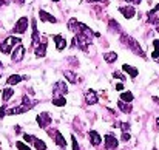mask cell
Masks as SVG:
<instances>
[{
  "label": "cell",
  "mask_w": 159,
  "mask_h": 150,
  "mask_svg": "<svg viewBox=\"0 0 159 150\" xmlns=\"http://www.w3.org/2000/svg\"><path fill=\"white\" fill-rule=\"evenodd\" d=\"M20 42H22L20 37L9 36V37H6V39L0 44V51H2L3 54H9V53H12V48H16Z\"/></svg>",
  "instance_id": "6da1fadb"
},
{
  "label": "cell",
  "mask_w": 159,
  "mask_h": 150,
  "mask_svg": "<svg viewBox=\"0 0 159 150\" xmlns=\"http://www.w3.org/2000/svg\"><path fill=\"white\" fill-rule=\"evenodd\" d=\"M120 40H122L124 44H127V45H128V48H130V50H133L136 54H139L141 57H145V53L142 51V48H141V45H139V42H138V40H134L133 37L125 36V34H122V36H120Z\"/></svg>",
  "instance_id": "7a4b0ae2"
},
{
  "label": "cell",
  "mask_w": 159,
  "mask_h": 150,
  "mask_svg": "<svg viewBox=\"0 0 159 150\" xmlns=\"http://www.w3.org/2000/svg\"><path fill=\"white\" fill-rule=\"evenodd\" d=\"M90 44H91V37H90V36H85V34H80V33L76 34L74 39H73V45L77 47V48H80V50H84V51L88 50Z\"/></svg>",
  "instance_id": "3957f363"
},
{
  "label": "cell",
  "mask_w": 159,
  "mask_h": 150,
  "mask_svg": "<svg viewBox=\"0 0 159 150\" xmlns=\"http://www.w3.org/2000/svg\"><path fill=\"white\" fill-rule=\"evenodd\" d=\"M28 17H20L17 22H16V25H14V33H17V34H23L26 30H28Z\"/></svg>",
  "instance_id": "277c9868"
},
{
  "label": "cell",
  "mask_w": 159,
  "mask_h": 150,
  "mask_svg": "<svg viewBox=\"0 0 159 150\" xmlns=\"http://www.w3.org/2000/svg\"><path fill=\"white\" fill-rule=\"evenodd\" d=\"M51 122H53V119H51L50 113L43 111V113L37 115V124H39V127H40V129H47Z\"/></svg>",
  "instance_id": "5b68a950"
},
{
  "label": "cell",
  "mask_w": 159,
  "mask_h": 150,
  "mask_svg": "<svg viewBox=\"0 0 159 150\" xmlns=\"http://www.w3.org/2000/svg\"><path fill=\"white\" fill-rule=\"evenodd\" d=\"M23 57H25V47L22 44H19L11 53V59H12V62H20Z\"/></svg>",
  "instance_id": "8992f818"
},
{
  "label": "cell",
  "mask_w": 159,
  "mask_h": 150,
  "mask_svg": "<svg viewBox=\"0 0 159 150\" xmlns=\"http://www.w3.org/2000/svg\"><path fill=\"white\" fill-rule=\"evenodd\" d=\"M53 93H54V96H65V95L68 93L66 84H65L63 81L56 82V84H54V88H53Z\"/></svg>",
  "instance_id": "52a82bcc"
},
{
  "label": "cell",
  "mask_w": 159,
  "mask_h": 150,
  "mask_svg": "<svg viewBox=\"0 0 159 150\" xmlns=\"http://www.w3.org/2000/svg\"><path fill=\"white\" fill-rule=\"evenodd\" d=\"M117 146H119V141L116 139V136L111 135V133H107L105 135V149L114 150V149H117Z\"/></svg>",
  "instance_id": "ba28073f"
},
{
  "label": "cell",
  "mask_w": 159,
  "mask_h": 150,
  "mask_svg": "<svg viewBox=\"0 0 159 150\" xmlns=\"http://www.w3.org/2000/svg\"><path fill=\"white\" fill-rule=\"evenodd\" d=\"M50 135H51V136L54 135V143H56V144H57L60 149H63V150L66 149V141H65V138L62 136V133H60L59 130H54V133L51 132Z\"/></svg>",
  "instance_id": "9c48e42d"
},
{
  "label": "cell",
  "mask_w": 159,
  "mask_h": 150,
  "mask_svg": "<svg viewBox=\"0 0 159 150\" xmlns=\"http://www.w3.org/2000/svg\"><path fill=\"white\" fill-rule=\"evenodd\" d=\"M85 101H87V104L88 105H94V104H98V95H96V91L94 90H88L87 93H85Z\"/></svg>",
  "instance_id": "30bf717a"
},
{
  "label": "cell",
  "mask_w": 159,
  "mask_h": 150,
  "mask_svg": "<svg viewBox=\"0 0 159 150\" xmlns=\"http://www.w3.org/2000/svg\"><path fill=\"white\" fill-rule=\"evenodd\" d=\"M119 11H120V14H122L125 19H133L134 14H136V11H134L133 6H122V8H119Z\"/></svg>",
  "instance_id": "8fae6325"
},
{
  "label": "cell",
  "mask_w": 159,
  "mask_h": 150,
  "mask_svg": "<svg viewBox=\"0 0 159 150\" xmlns=\"http://www.w3.org/2000/svg\"><path fill=\"white\" fill-rule=\"evenodd\" d=\"M53 39H54V42H56V48H57L59 51H62V50H65V48H66V40H65V37H63V36L56 34Z\"/></svg>",
  "instance_id": "7c38bea8"
},
{
  "label": "cell",
  "mask_w": 159,
  "mask_h": 150,
  "mask_svg": "<svg viewBox=\"0 0 159 150\" xmlns=\"http://www.w3.org/2000/svg\"><path fill=\"white\" fill-rule=\"evenodd\" d=\"M31 23H33V45L37 47V45H40V36H39V31H37V23H36L34 19L31 20Z\"/></svg>",
  "instance_id": "4fadbf2b"
},
{
  "label": "cell",
  "mask_w": 159,
  "mask_h": 150,
  "mask_svg": "<svg viewBox=\"0 0 159 150\" xmlns=\"http://www.w3.org/2000/svg\"><path fill=\"white\" fill-rule=\"evenodd\" d=\"M39 17H40V20H42V22H48V23H56V22H57L54 16L48 14V12H47V11H43V9H39Z\"/></svg>",
  "instance_id": "5bb4252c"
},
{
  "label": "cell",
  "mask_w": 159,
  "mask_h": 150,
  "mask_svg": "<svg viewBox=\"0 0 159 150\" xmlns=\"http://www.w3.org/2000/svg\"><path fill=\"white\" fill-rule=\"evenodd\" d=\"M23 79H28V76H19V74H11L8 79H6V84L8 85H16L19 82H22Z\"/></svg>",
  "instance_id": "9a60e30c"
},
{
  "label": "cell",
  "mask_w": 159,
  "mask_h": 150,
  "mask_svg": "<svg viewBox=\"0 0 159 150\" xmlns=\"http://www.w3.org/2000/svg\"><path fill=\"white\" fill-rule=\"evenodd\" d=\"M90 141H91V144H93L94 147H98V146L102 143V138H101V135H99L96 130H90Z\"/></svg>",
  "instance_id": "2e32d148"
},
{
  "label": "cell",
  "mask_w": 159,
  "mask_h": 150,
  "mask_svg": "<svg viewBox=\"0 0 159 150\" xmlns=\"http://www.w3.org/2000/svg\"><path fill=\"white\" fill-rule=\"evenodd\" d=\"M122 70H124L127 74H130V77H133V79L139 74L138 68H134V67H131V65H127V63H124V65H122Z\"/></svg>",
  "instance_id": "e0dca14e"
},
{
  "label": "cell",
  "mask_w": 159,
  "mask_h": 150,
  "mask_svg": "<svg viewBox=\"0 0 159 150\" xmlns=\"http://www.w3.org/2000/svg\"><path fill=\"white\" fill-rule=\"evenodd\" d=\"M45 54H47V40L43 39L42 44L36 47V56L37 57H45Z\"/></svg>",
  "instance_id": "ac0fdd59"
},
{
  "label": "cell",
  "mask_w": 159,
  "mask_h": 150,
  "mask_svg": "<svg viewBox=\"0 0 159 150\" xmlns=\"http://www.w3.org/2000/svg\"><path fill=\"white\" fill-rule=\"evenodd\" d=\"M12 96H14V90H12L11 87H8V88H3V90H2V99H3V102H8Z\"/></svg>",
  "instance_id": "d6986e66"
},
{
  "label": "cell",
  "mask_w": 159,
  "mask_h": 150,
  "mask_svg": "<svg viewBox=\"0 0 159 150\" xmlns=\"http://www.w3.org/2000/svg\"><path fill=\"white\" fill-rule=\"evenodd\" d=\"M63 76H65V79H66L68 82H71V84H76V82H77V76H76L74 71L66 70V71H63Z\"/></svg>",
  "instance_id": "ffe728a7"
},
{
  "label": "cell",
  "mask_w": 159,
  "mask_h": 150,
  "mask_svg": "<svg viewBox=\"0 0 159 150\" xmlns=\"http://www.w3.org/2000/svg\"><path fill=\"white\" fill-rule=\"evenodd\" d=\"M117 107L120 108V111H122V113H131V105H130V102L117 101Z\"/></svg>",
  "instance_id": "44dd1931"
},
{
  "label": "cell",
  "mask_w": 159,
  "mask_h": 150,
  "mask_svg": "<svg viewBox=\"0 0 159 150\" xmlns=\"http://www.w3.org/2000/svg\"><path fill=\"white\" fill-rule=\"evenodd\" d=\"M104 59H105L107 63H113V62L117 60V54H116L114 51H110V53H105V54H104Z\"/></svg>",
  "instance_id": "7402d4cb"
},
{
  "label": "cell",
  "mask_w": 159,
  "mask_h": 150,
  "mask_svg": "<svg viewBox=\"0 0 159 150\" xmlns=\"http://www.w3.org/2000/svg\"><path fill=\"white\" fill-rule=\"evenodd\" d=\"M133 93L131 91H122L120 93V101H124V102H131L133 101Z\"/></svg>",
  "instance_id": "603a6c76"
},
{
  "label": "cell",
  "mask_w": 159,
  "mask_h": 150,
  "mask_svg": "<svg viewBox=\"0 0 159 150\" xmlns=\"http://www.w3.org/2000/svg\"><path fill=\"white\" fill-rule=\"evenodd\" d=\"M53 104L56 107H63L66 104V99L65 96H57V98H53Z\"/></svg>",
  "instance_id": "cb8c5ba5"
},
{
  "label": "cell",
  "mask_w": 159,
  "mask_h": 150,
  "mask_svg": "<svg viewBox=\"0 0 159 150\" xmlns=\"http://www.w3.org/2000/svg\"><path fill=\"white\" fill-rule=\"evenodd\" d=\"M34 147H36V150H47V144H45L42 139L36 138V139H34Z\"/></svg>",
  "instance_id": "d4e9b609"
},
{
  "label": "cell",
  "mask_w": 159,
  "mask_h": 150,
  "mask_svg": "<svg viewBox=\"0 0 159 150\" xmlns=\"http://www.w3.org/2000/svg\"><path fill=\"white\" fill-rule=\"evenodd\" d=\"M153 47H155V51L152 53V57H153L155 60H158V57H159V40H153Z\"/></svg>",
  "instance_id": "484cf974"
},
{
  "label": "cell",
  "mask_w": 159,
  "mask_h": 150,
  "mask_svg": "<svg viewBox=\"0 0 159 150\" xmlns=\"http://www.w3.org/2000/svg\"><path fill=\"white\" fill-rule=\"evenodd\" d=\"M16 147L19 150H31L25 143H22V141H17V143H16Z\"/></svg>",
  "instance_id": "4316f807"
},
{
  "label": "cell",
  "mask_w": 159,
  "mask_h": 150,
  "mask_svg": "<svg viewBox=\"0 0 159 150\" xmlns=\"http://www.w3.org/2000/svg\"><path fill=\"white\" fill-rule=\"evenodd\" d=\"M110 28H111V30H114V31H120L119 23H117L116 20H110Z\"/></svg>",
  "instance_id": "83f0119b"
},
{
  "label": "cell",
  "mask_w": 159,
  "mask_h": 150,
  "mask_svg": "<svg viewBox=\"0 0 159 150\" xmlns=\"http://www.w3.org/2000/svg\"><path fill=\"white\" fill-rule=\"evenodd\" d=\"M23 139H25L26 143H31V144H34V139H36V136H33V135H28V133H25V135H23Z\"/></svg>",
  "instance_id": "f1b7e54d"
},
{
  "label": "cell",
  "mask_w": 159,
  "mask_h": 150,
  "mask_svg": "<svg viewBox=\"0 0 159 150\" xmlns=\"http://www.w3.org/2000/svg\"><path fill=\"white\" fill-rule=\"evenodd\" d=\"M113 77H117V79H120V81H125V79H127L120 71H114V73H113Z\"/></svg>",
  "instance_id": "f546056e"
},
{
  "label": "cell",
  "mask_w": 159,
  "mask_h": 150,
  "mask_svg": "<svg viewBox=\"0 0 159 150\" xmlns=\"http://www.w3.org/2000/svg\"><path fill=\"white\" fill-rule=\"evenodd\" d=\"M71 141H73V150H80L79 144H77V139H76V136H74V135L71 136Z\"/></svg>",
  "instance_id": "4dcf8cb0"
},
{
  "label": "cell",
  "mask_w": 159,
  "mask_h": 150,
  "mask_svg": "<svg viewBox=\"0 0 159 150\" xmlns=\"http://www.w3.org/2000/svg\"><path fill=\"white\" fill-rule=\"evenodd\" d=\"M119 125H120V130L122 132H128V129H130V124H127V122H120Z\"/></svg>",
  "instance_id": "1f68e13d"
},
{
  "label": "cell",
  "mask_w": 159,
  "mask_h": 150,
  "mask_svg": "<svg viewBox=\"0 0 159 150\" xmlns=\"http://www.w3.org/2000/svg\"><path fill=\"white\" fill-rule=\"evenodd\" d=\"M122 141H124V143L130 141V133H128V132H124V133H122Z\"/></svg>",
  "instance_id": "d6a6232c"
},
{
  "label": "cell",
  "mask_w": 159,
  "mask_h": 150,
  "mask_svg": "<svg viewBox=\"0 0 159 150\" xmlns=\"http://www.w3.org/2000/svg\"><path fill=\"white\" fill-rule=\"evenodd\" d=\"M6 111H8V110H6V107H5V105H3V107H2V108H0V119H2V118H3V116H6Z\"/></svg>",
  "instance_id": "836d02e7"
},
{
  "label": "cell",
  "mask_w": 159,
  "mask_h": 150,
  "mask_svg": "<svg viewBox=\"0 0 159 150\" xmlns=\"http://www.w3.org/2000/svg\"><path fill=\"white\" fill-rule=\"evenodd\" d=\"M125 2H128V3H134V5H139L142 0H125Z\"/></svg>",
  "instance_id": "e575fe53"
},
{
  "label": "cell",
  "mask_w": 159,
  "mask_h": 150,
  "mask_svg": "<svg viewBox=\"0 0 159 150\" xmlns=\"http://www.w3.org/2000/svg\"><path fill=\"white\" fill-rule=\"evenodd\" d=\"M88 2H93V3H94V2H99V3H104V5L108 3V0H88Z\"/></svg>",
  "instance_id": "d590c367"
},
{
  "label": "cell",
  "mask_w": 159,
  "mask_h": 150,
  "mask_svg": "<svg viewBox=\"0 0 159 150\" xmlns=\"http://www.w3.org/2000/svg\"><path fill=\"white\" fill-rule=\"evenodd\" d=\"M116 90H119V91L124 90V85H122V84H116Z\"/></svg>",
  "instance_id": "8d00e7d4"
},
{
  "label": "cell",
  "mask_w": 159,
  "mask_h": 150,
  "mask_svg": "<svg viewBox=\"0 0 159 150\" xmlns=\"http://www.w3.org/2000/svg\"><path fill=\"white\" fill-rule=\"evenodd\" d=\"M5 3H6V0H0V6H3Z\"/></svg>",
  "instance_id": "74e56055"
},
{
  "label": "cell",
  "mask_w": 159,
  "mask_h": 150,
  "mask_svg": "<svg viewBox=\"0 0 159 150\" xmlns=\"http://www.w3.org/2000/svg\"><path fill=\"white\" fill-rule=\"evenodd\" d=\"M16 2H17V3H20V5H23V3H25V0H16Z\"/></svg>",
  "instance_id": "f35d334b"
},
{
  "label": "cell",
  "mask_w": 159,
  "mask_h": 150,
  "mask_svg": "<svg viewBox=\"0 0 159 150\" xmlns=\"http://www.w3.org/2000/svg\"><path fill=\"white\" fill-rule=\"evenodd\" d=\"M156 125H158V129H159V116L156 118Z\"/></svg>",
  "instance_id": "ab89813d"
},
{
  "label": "cell",
  "mask_w": 159,
  "mask_h": 150,
  "mask_svg": "<svg viewBox=\"0 0 159 150\" xmlns=\"http://www.w3.org/2000/svg\"><path fill=\"white\" fill-rule=\"evenodd\" d=\"M155 11H159V5H156V6H155Z\"/></svg>",
  "instance_id": "60d3db41"
},
{
  "label": "cell",
  "mask_w": 159,
  "mask_h": 150,
  "mask_svg": "<svg viewBox=\"0 0 159 150\" xmlns=\"http://www.w3.org/2000/svg\"><path fill=\"white\" fill-rule=\"evenodd\" d=\"M2 68H3V63H2V60H0V70H2Z\"/></svg>",
  "instance_id": "b9f144b4"
},
{
  "label": "cell",
  "mask_w": 159,
  "mask_h": 150,
  "mask_svg": "<svg viewBox=\"0 0 159 150\" xmlns=\"http://www.w3.org/2000/svg\"><path fill=\"white\" fill-rule=\"evenodd\" d=\"M53 2H59V0H53Z\"/></svg>",
  "instance_id": "7bdbcfd3"
},
{
  "label": "cell",
  "mask_w": 159,
  "mask_h": 150,
  "mask_svg": "<svg viewBox=\"0 0 159 150\" xmlns=\"http://www.w3.org/2000/svg\"><path fill=\"white\" fill-rule=\"evenodd\" d=\"M155 150H156V149H155Z\"/></svg>",
  "instance_id": "ee69618b"
}]
</instances>
